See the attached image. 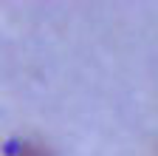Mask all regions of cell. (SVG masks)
Wrapping results in <instances>:
<instances>
[{
	"label": "cell",
	"instance_id": "1",
	"mask_svg": "<svg viewBox=\"0 0 158 156\" xmlns=\"http://www.w3.org/2000/svg\"><path fill=\"white\" fill-rule=\"evenodd\" d=\"M20 156H45V153L40 150V148H23V150H20Z\"/></svg>",
	"mask_w": 158,
	"mask_h": 156
}]
</instances>
